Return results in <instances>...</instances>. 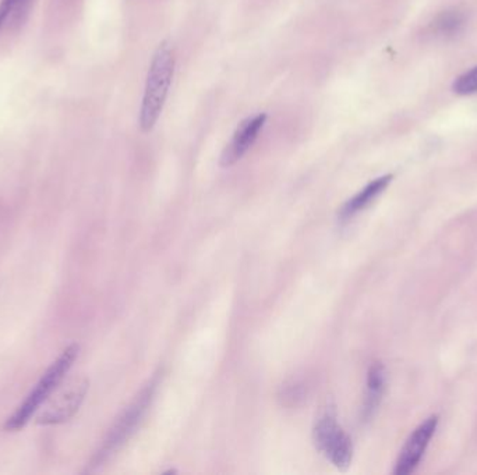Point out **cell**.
Masks as SVG:
<instances>
[{"label":"cell","mask_w":477,"mask_h":475,"mask_svg":"<svg viewBox=\"0 0 477 475\" xmlns=\"http://www.w3.org/2000/svg\"><path fill=\"white\" fill-rule=\"evenodd\" d=\"M437 425L438 416H431L411 433L405 445H404L401 452H399L394 474L408 475L418 469V465L420 464L421 457L425 455L431 438L435 436Z\"/></svg>","instance_id":"8992f818"},{"label":"cell","mask_w":477,"mask_h":475,"mask_svg":"<svg viewBox=\"0 0 477 475\" xmlns=\"http://www.w3.org/2000/svg\"><path fill=\"white\" fill-rule=\"evenodd\" d=\"M155 387H157V380H151L133 400L130 406L126 407L125 411L116 418L111 430L106 433L105 440L99 446L93 459L89 460L88 464H87V472L96 471L99 467H103L127 442L128 438L133 435L135 428L142 423V417L151 403Z\"/></svg>","instance_id":"3957f363"},{"label":"cell","mask_w":477,"mask_h":475,"mask_svg":"<svg viewBox=\"0 0 477 475\" xmlns=\"http://www.w3.org/2000/svg\"><path fill=\"white\" fill-rule=\"evenodd\" d=\"M313 441L317 450L326 456L336 469L341 471L350 469L353 459V443L350 436L339 425L334 404L324 407L317 418Z\"/></svg>","instance_id":"277c9868"},{"label":"cell","mask_w":477,"mask_h":475,"mask_svg":"<svg viewBox=\"0 0 477 475\" xmlns=\"http://www.w3.org/2000/svg\"><path fill=\"white\" fill-rule=\"evenodd\" d=\"M268 116L265 113H258V115L251 116V118L244 119L243 122L239 123L231 142H227L221 155L222 167H231L241 161L242 157L250 151L257 138L263 132L264 126L267 123Z\"/></svg>","instance_id":"52a82bcc"},{"label":"cell","mask_w":477,"mask_h":475,"mask_svg":"<svg viewBox=\"0 0 477 475\" xmlns=\"http://www.w3.org/2000/svg\"><path fill=\"white\" fill-rule=\"evenodd\" d=\"M89 382L87 378L80 377L70 379L55 396H50L47 406L41 409L36 416V424L40 425H59L66 423L79 411L84 403Z\"/></svg>","instance_id":"5b68a950"},{"label":"cell","mask_w":477,"mask_h":475,"mask_svg":"<svg viewBox=\"0 0 477 475\" xmlns=\"http://www.w3.org/2000/svg\"><path fill=\"white\" fill-rule=\"evenodd\" d=\"M465 24V16L461 11H444L433 23V33L440 36H450L459 33Z\"/></svg>","instance_id":"30bf717a"},{"label":"cell","mask_w":477,"mask_h":475,"mask_svg":"<svg viewBox=\"0 0 477 475\" xmlns=\"http://www.w3.org/2000/svg\"><path fill=\"white\" fill-rule=\"evenodd\" d=\"M175 70V50L169 41H162L152 55L145 81L139 113V126L142 133H151L158 123L171 91Z\"/></svg>","instance_id":"6da1fadb"},{"label":"cell","mask_w":477,"mask_h":475,"mask_svg":"<svg viewBox=\"0 0 477 475\" xmlns=\"http://www.w3.org/2000/svg\"><path fill=\"white\" fill-rule=\"evenodd\" d=\"M31 0H2L0 2V31L11 19H20L26 13Z\"/></svg>","instance_id":"8fae6325"},{"label":"cell","mask_w":477,"mask_h":475,"mask_svg":"<svg viewBox=\"0 0 477 475\" xmlns=\"http://www.w3.org/2000/svg\"><path fill=\"white\" fill-rule=\"evenodd\" d=\"M391 181L392 174H384V176L370 181L363 190H360L350 201L343 203V207L339 211V219L346 222V220L352 219L355 215L365 211L375 198L380 197L387 190Z\"/></svg>","instance_id":"9c48e42d"},{"label":"cell","mask_w":477,"mask_h":475,"mask_svg":"<svg viewBox=\"0 0 477 475\" xmlns=\"http://www.w3.org/2000/svg\"><path fill=\"white\" fill-rule=\"evenodd\" d=\"M385 384H387V371L384 364L375 361L370 365L367 372V384H365V403H363L362 418L365 423L372 421L377 413L382 396H384Z\"/></svg>","instance_id":"ba28073f"},{"label":"cell","mask_w":477,"mask_h":475,"mask_svg":"<svg viewBox=\"0 0 477 475\" xmlns=\"http://www.w3.org/2000/svg\"><path fill=\"white\" fill-rule=\"evenodd\" d=\"M458 96H472L477 92V66L455 80L452 86Z\"/></svg>","instance_id":"7c38bea8"},{"label":"cell","mask_w":477,"mask_h":475,"mask_svg":"<svg viewBox=\"0 0 477 475\" xmlns=\"http://www.w3.org/2000/svg\"><path fill=\"white\" fill-rule=\"evenodd\" d=\"M79 350L77 344H72L62 351L59 357L53 361L50 367L43 372L42 377L36 382L35 387L31 390L23 403L17 407L16 411L7 418L4 430L19 431L30 423L34 414L38 413L41 407L47 403L50 397L59 389L63 379L74 364Z\"/></svg>","instance_id":"7a4b0ae2"}]
</instances>
